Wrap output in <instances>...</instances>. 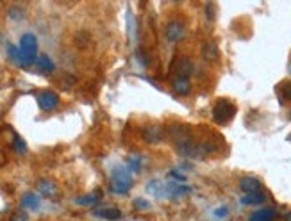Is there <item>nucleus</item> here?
I'll return each instance as SVG.
<instances>
[{"label":"nucleus","instance_id":"f257e3e1","mask_svg":"<svg viewBox=\"0 0 291 221\" xmlns=\"http://www.w3.org/2000/svg\"><path fill=\"white\" fill-rule=\"evenodd\" d=\"M170 134H172L173 141H175L177 144V150H179V154L186 155V157H190V155H195V141L191 139L190 132H186L184 129H181V127H172V130H170Z\"/></svg>","mask_w":291,"mask_h":221},{"label":"nucleus","instance_id":"f03ea898","mask_svg":"<svg viewBox=\"0 0 291 221\" xmlns=\"http://www.w3.org/2000/svg\"><path fill=\"white\" fill-rule=\"evenodd\" d=\"M111 187L118 194L129 193V189L132 187V177H130V173L123 168H116L111 173Z\"/></svg>","mask_w":291,"mask_h":221},{"label":"nucleus","instance_id":"7ed1b4c3","mask_svg":"<svg viewBox=\"0 0 291 221\" xmlns=\"http://www.w3.org/2000/svg\"><path fill=\"white\" fill-rule=\"evenodd\" d=\"M236 114V107L229 100H218L213 107V119L218 125H227Z\"/></svg>","mask_w":291,"mask_h":221},{"label":"nucleus","instance_id":"20e7f679","mask_svg":"<svg viewBox=\"0 0 291 221\" xmlns=\"http://www.w3.org/2000/svg\"><path fill=\"white\" fill-rule=\"evenodd\" d=\"M20 52L24 56L25 66L32 64L36 61V54H38V39H36L34 34L27 32V34L21 36L20 39Z\"/></svg>","mask_w":291,"mask_h":221},{"label":"nucleus","instance_id":"39448f33","mask_svg":"<svg viewBox=\"0 0 291 221\" xmlns=\"http://www.w3.org/2000/svg\"><path fill=\"white\" fill-rule=\"evenodd\" d=\"M36 100H38V106L41 111H54L57 106H59V96H57L54 91H49V89L38 93Z\"/></svg>","mask_w":291,"mask_h":221},{"label":"nucleus","instance_id":"423d86ee","mask_svg":"<svg viewBox=\"0 0 291 221\" xmlns=\"http://www.w3.org/2000/svg\"><path fill=\"white\" fill-rule=\"evenodd\" d=\"M165 32L170 41H181L186 36V29H184V25L181 21H170V23H166Z\"/></svg>","mask_w":291,"mask_h":221},{"label":"nucleus","instance_id":"0eeeda50","mask_svg":"<svg viewBox=\"0 0 291 221\" xmlns=\"http://www.w3.org/2000/svg\"><path fill=\"white\" fill-rule=\"evenodd\" d=\"M93 216L107 221H116L122 218V211L116 207H95L93 209Z\"/></svg>","mask_w":291,"mask_h":221},{"label":"nucleus","instance_id":"6e6552de","mask_svg":"<svg viewBox=\"0 0 291 221\" xmlns=\"http://www.w3.org/2000/svg\"><path fill=\"white\" fill-rule=\"evenodd\" d=\"M239 189H241L243 193H247V194L259 193V191H261V182L257 179H254V177H243V179L239 180Z\"/></svg>","mask_w":291,"mask_h":221},{"label":"nucleus","instance_id":"1a4fd4ad","mask_svg":"<svg viewBox=\"0 0 291 221\" xmlns=\"http://www.w3.org/2000/svg\"><path fill=\"white\" fill-rule=\"evenodd\" d=\"M275 219H277V211L272 207L259 209V211L252 212L249 218V221H275Z\"/></svg>","mask_w":291,"mask_h":221},{"label":"nucleus","instance_id":"9d476101","mask_svg":"<svg viewBox=\"0 0 291 221\" xmlns=\"http://www.w3.org/2000/svg\"><path fill=\"white\" fill-rule=\"evenodd\" d=\"M195 71V66L191 63V59L188 57H181L179 63H177V77H183V79H190V75Z\"/></svg>","mask_w":291,"mask_h":221},{"label":"nucleus","instance_id":"9b49d317","mask_svg":"<svg viewBox=\"0 0 291 221\" xmlns=\"http://www.w3.org/2000/svg\"><path fill=\"white\" fill-rule=\"evenodd\" d=\"M143 137H145V141H147V143H152V144L159 143V141L163 139L161 127H155V125L145 127V129H143Z\"/></svg>","mask_w":291,"mask_h":221},{"label":"nucleus","instance_id":"f8f14e48","mask_svg":"<svg viewBox=\"0 0 291 221\" xmlns=\"http://www.w3.org/2000/svg\"><path fill=\"white\" fill-rule=\"evenodd\" d=\"M38 191L43 194V197H49V198L56 197V194L59 193V189H57L56 184H54L52 180H47V179H41L38 182Z\"/></svg>","mask_w":291,"mask_h":221},{"label":"nucleus","instance_id":"ddd939ff","mask_svg":"<svg viewBox=\"0 0 291 221\" xmlns=\"http://www.w3.org/2000/svg\"><path fill=\"white\" fill-rule=\"evenodd\" d=\"M172 88H173V91H175L177 95L184 96V95H188V93L191 91V82H190V79L175 77V79H173V82H172Z\"/></svg>","mask_w":291,"mask_h":221},{"label":"nucleus","instance_id":"4468645a","mask_svg":"<svg viewBox=\"0 0 291 221\" xmlns=\"http://www.w3.org/2000/svg\"><path fill=\"white\" fill-rule=\"evenodd\" d=\"M39 205H41V202H39L38 194H34V193H25L24 197H21V207L32 209V211H38Z\"/></svg>","mask_w":291,"mask_h":221},{"label":"nucleus","instance_id":"2eb2a0df","mask_svg":"<svg viewBox=\"0 0 291 221\" xmlns=\"http://www.w3.org/2000/svg\"><path fill=\"white\" fill-rule=\"evenodd\" d=\"M266 200V197H264L263 193H250V194H245V197L241 198V204L243 205H259L263 204V202Z\"/></svg>","mask_w":291,"mask_h":221},{"label":"nucleus","instance_id":"dca6fc26","mask_svg":"<svg viewBox=\"0 0 291 221\" xmlns=\"http://www.w3.org/2000/svg\"><path fill=\"white\" fill-rule=\"evenodd\" d=\"M7 56L11 57V61H14L16 64H20V66L25 68V61H24V56H21L20 48H16L14 45H7Z\"/></svg>","mask_w":291,"mask_h":221},{"label":"nucleus","instance_id":"f3484780","mask_svg":"<svg viewBox=\"0 0 291 221\" xmlns=\"http://www.w3.org/2000/svg\"><path fill=\"white\" fill-rule=\"evenodd\" d=\"M202 57L207 61H214L218 59V48L214 43H206V45L202 46Z\"/></svg>","mask_w":291,"mask_h":221},{"label":"nucleus","instance_id":"a211bd4d","mask_svg":"<svg viewBox=\"0 0 291 221\" xmlns=\"http://www.w3.org/2000/svg\"><path fill=\"white\" fill-rule=\"evenodd\" d=\"M100 198H102V193H100V191H97V193L86 194V197H79L77 200H75V204H79V205H93V204H97V202H100Z\"/></svg>","mask_w":291,"mask_h":221},{"label":"nucleus","instance_id":"6ab92c4d","mask_svg":"<svg viewBox=\"0 0 291 221\" xmlns=\"http://www.w3.org/2000/svg\"><path fill=\"white\" fill-rule=\"evenodd\" d=\"M36 66L41 71H54V63L49 56H39L38 59H36Z\"/></svg>","mask_w":291,"mask_h":221},{"label":"nucleus","instance_id":"aec40b11","mask_svg":"<svg viewBox=\"0 0 291 221\" xmlns=\"http://www.w3.org/2000/svg\"><path fill=\"white\" fill-rule=\"evenodd\" d=\"M279 99H281L282 102H289L291 100V82H286V84L281 86V89H279Z\"/></svg>","mask_w":291,"mask_h":221},{"label":"nucleus","instance_id":"412c9836","mask_svg":"<svg viewBox=\"0 0 291 221\" xmlns=\"http://www.w3.org/2000/svg\"><path fill=\"white\" fill-rule=\"evenodd\" d=\"M13 148L18 152V154H25V150H27V146H25V141L21 139L20 136H14V141H13Z\"/></svg>","mask_w":291,"mask_h":221},{"label":"nucleus","instance_id":"4be33fe9","mask_svg":"<svg viewBox=\"0 0 291 221\" xmlns=\"http://www.w3.org/2000/svg\"><path fill=\"white\" fill-rule=\"evenodd\" d=\"M9 16L13 18V20H24V18H25V11L20 9V7H11V9H9Z\"/></svg>","mask_w":291,"mask_h":221},{"label":"nucleus","instance_id":"5701e85b","mask_svg":"<svg viewBox=\"0 0 291 221\" xmlns=\"http://www.w3.org/2000/svg\"><path fill=\"white\" fill-rule=\"evenodd\" d=\"M27 219H29V216L25 214V212H14L9 221H27Z\"/></svg>","mask_w":291,"mask_h":221},{"label":"nucleus","instance_id":"b1692460","mask_svg":"<svg viewBox=\"0 0 291 221\" xmlns=\"http://www.w3.org/2000/svg\"><path fill=\"white\" fill-rule=\"evenodd\" d=\"M134 207L136 209H150V204H147L145 200H136L134 202Z\"/></svg>","mask_w":291,"mask_h":221},{"label":"nucleus","instance_id":"393cba45","mask_svg":"<svg viewBox=\"0 0 291 221\" xmlns=\"http://www.w3.org/2000/svg\"><path fill=\"white\" fill-rule=\"evenodd\" d=\"M206 13H207V18H209V20H213V18H214V6H213V4H209V6L206 7Z\"/></svg>","mask_w":291,"mask_h":221},{"label":"nucleus","instance_id":"a878e982","mask_svg":"<svg viewBox=\"0 0 291 221\" xmlns=\"http://www.w3.org/2000/svg\"><path fill=\"white\" fill-rule=\"evenodd\" d=\"M172 177H175V179H179V180H186V177H184V175H179L177 171H172Z\"/></svg>","mask_w":291,"mask_h":221},{"label":"nucleus","instance_id":"bb28decb","mask_svg":"<svg viewBox=\"0 0 291 221\" xmlns=\"http://www.w3.org/2000/svg\"><path fill=\"white\" fill-rule=\"evenodd\" d=\"M284 221H291V212H288V214L284 216Z\"/></svg>","mask_w":291,"mask_h":221}]
</instances>
